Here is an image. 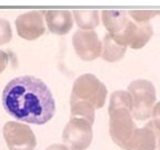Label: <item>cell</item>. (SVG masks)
I'll return each instance as SVG.
<instances>
[{"mask_svg":"<svg viewBox=\"0 0 160 150\" xmlns=\"http://www.w3.org/2000/svg\"><path fill=\"white\" fill-rule=\"evenodd\" d=\"M1 102L11 117L26 123L45 125L56 113L52 93L35 76H20L10 80L2 91Z\"/></svg>","mask_w":160,"mask_h":150,"instance_id":"cell-1","label":"cell"},{"mask_svg":"<svg viewBox=\"0 0 160 150\" xmlns=\"http://www.w3.org/2000/svg\"><path fill=\"white\" fill-rule=\"evenodd\" d=\"M109 132L112 141L120 148L126 146L137 126L132 117V99L128 91L117 90L110 96Z\"/></svg>","mask_w":160,"mask_h":150,"instance_id":"cell-2","label":"cell"},{"mask_svg":"<svg viewBox=\"0 0 160 150\" xmlns=\"http://www.w3.org/2000/svg\"><path fill=\"white\" fill-rule=\"evenodd\" d=\"M107 93V87L102 81L92 73H83L75 80L70 99L87 101L95 109H100L105 106Z\"/></svg>","mask_w":160,"mask_h":150,"instance_id":"cell-3","label":"cell"},{"mask_svg":"<svg viewBox=\"0 0 160 150\" xmlns=\"http://www.w3.org/2000/svg\"><path fill=\"white\" fill-rule=\"evenodd\" d=\"M127 91L132 99V117L137 120L149 119L157 98L153 83L147 79L133 80Z\"/></svg>","mask_w":160,"mask_h":150,"instance_id":"cell-4","label":"cell"},{"mask_svg":"<svg viewBox=\"0 0 160 150\" xmlns=\"http://www.w3.org/2000/svg\"><path fill=\"white\" fill-rule=\"evenodd\" d=\"M62 141L70 150H86L92 141V123L80 117H70L62 132Z\"/></svg>","mask_w":160,"mask_h":150,"instance_id":"cell-5","label":"cell"},{"mask_svg":"<svg viewBox=\"0 0 160 150\" xmlns=\"http://www.w3.org/2000/svg\"><path fill=\"white\" fill-rule=\"evenodd\" d=\"M2 132L9 150H33L37 146L35 133L26 123L8 121L3 126Z\"/></svg>","mask_w":160,"mask_h":150,"instance_id":"cell-6","label":"cell"},{"mask_svg":"<svg viewBox=\"0 0 160 150\" xmlns=\"http://www.w3.org/2000/svg\"><path fill=\"white\" fill-rule=\"evenodd\" d=\"M72 46L77 56L83 61L97 59L102 51V42L95 30L78 29L72 36Z\"/></svg>","mask_w":160,"mask_h":150,"instance_id":"cell-7","label":"cell"},{"mask_svg":"<svg viewBox=\"0 0 160 150\" xmlns=\"http://www.w3.org/2000/svg\"><path fill=\"white\" fill-rule=\"evenodd\" d=\"M15 26L20 38L29 41L38 39L46 32L43 11L30 10L18 16L16 18Z\"/></svg>","mask_w":160,"mask_h":150,"instance_id":"cell-8","label":"cell"},{"mask_svg":"<svg viewBox=\"0 0 160 150\" xmlns=\"http://www.w3.org/2000/svg\"><path fill=\"white\" fill-rule=\"evenodd\" d=\"M113 35V33H112ZM153 35L152 26L149 22L137 23L132 20H129L125 29L119 33H115V37L131 49H141L143 48Z\"/></svg>","mask_w":160,"mask_h":150,"instance_id":"cell-9","label":"cell"},{"mask_svg":"<svg viewBox=\"0 0 160 150\" xmlns=\"http://www.w3.org/2000/svg\"><path fill=\"white\" fill-rule=\"evenodd\" d=\"M158 130L152 121L148 122L143 128H137L129 139L125 150H155L157 147Z\"/></svg>","mask_w":160,"mask_h":150,"instance_id":"cell-10","label":"cell"},{"mask_svg":"<svg viewBox=\"0 0 160 150\" xmlns=\"http://www.w3.org/2000/svg\"><path fill=\"white\" fill-rule=\"evenodd\" d=\"M46 26L53 35L65 36L73 27V16L70 10H47L43 11Z\"/></svg>","mask_w":160,"mask_h":150,"instance_id":"cell-11","label":"cell"},{"mask_svg":"<svg viewBox=\"0 0 160 150\" xmlns=\"http://www.w3.org/2000/svg\"><path fill=\"white\" fill-rule=\"evenodd\" d=\"M101 21L108 33L121 32L129 21L127 11L125 10H102L101 12Z\"/></svg>","mask_w":160,"mask_h":150,"instance_id":"cell-12","label":"cell"},{"mask_svg":"<svg viewBox=\"0 0 160 150\" xmlns=\"http://www.w3.org/2000/svg\"><path fill=\"white\" fill-rule=\"evenodd\" d=\"M127 46L121 43L112 33H107L102 39V51L101 56L105 61L116 62L121 60L126 55Z\"/></svg>","mask_w":160,"mask_h":150,"instance_id":"cell-13","label":"cell"},{"mask_svg":"<svg viewBox=\"0 0 160 150\" xmlns=\"http://www.w3.org/2000/svg\"><path fill=\"white\" fill-rule=\"evenodd\" d=\"M73 19L81 30H93L100 23L98 10H73Z\"/></svg>","mask_w":160,"mask_h":150,"instance_id":"cell-14","label":"cell"},{"mask_svg":"<svg viewBox=\"0 0 160 150\" xmlns=\"http://www.w3.org/2000/svg\"><path fill=\"white\" fill-rule=\"evenodd\" d=\"M95 107L87 101L70 99V117H80L87 119L91 123L95 121Z\"/></svg>","mask_w":160,"mask_h":150,"instance_id":"cell-15","label":"cell"},{"mask_svg":"<svg viewBox=\"0 0 160 150\" xmlns=\"http://www.w3.org/2000/svg\"><path fill=\"white\" fill-rule=\"evenodd\" d=\"M128 15L137 23H147L156 16L160 15L159 10H130Z\"/></svg>","mask_w":160,"mask_h":150,"instance_id":"cell-16","label":"cell"},{"mask_svg":"<svg viewBox=\"0 0 160 150\" xmlns=\"http://www.w3.org/2000/svg\"><path fill=\"white\" fill-rule=\"evenodd\" d=\"M12 39V29L7 19L0 18V46L6 45Z\"/></svg>","mask_w":160,"mask_h":150,"instance_id":"cell-17","label":"cell"},{"mask_svg":"<svg viewBox=\"0 0 160 150\" xmlns=\"http://www.w3.org/2000/svg\"><path fill=\"white\" fill-rule=\"evenodd\" d=\"M151 117H152V123L156 127L158 131H160V101L157 102L152 108V112H151Z\"/></svg>","mask_w":160,"mask_h":150,"instance_id":"cell-18","label":"cell"},{"mask_svg":"<svg viewBox=\"0 0 160 150\" xmlns=\"http://www.w3.org/2000/svg\"><path fill=\"white\" fill-rule=\"evenodd\" d=\"M9 63V55L5 50L0 49V73H2Z\"/></svg>","mask_w":160,"mask_h":150,"instance_id":"cell-19","label":"cell"},{"mask_svg":"<svg viewBox=\"0 0 160 150\" xmlns=\"http://www.w3.org/2000/svg\"><path fill=\"white\" fill-rule=\"evenodd\" d=\"M46 150H70L66 145H61V143H53L50 145Z\"/></svg>","mask_w":160,"mask_h":150,"instance_id":"cell-20","label":"cell"},{"mask_svg":"<svg viewBox=\"0 0 160 150\" xmlns=\"http://www.w3.org/2000/svg\"><path fill=\"white\" fill-rule=\"evenodd\" d=\"M158 143H159V145H158V147H159V150H160V138H159V140H158Z\"/></svg>","mask_w":160,"mask_h":150,"instance_id":"cell-21","label":"cell"}]
</instances>
